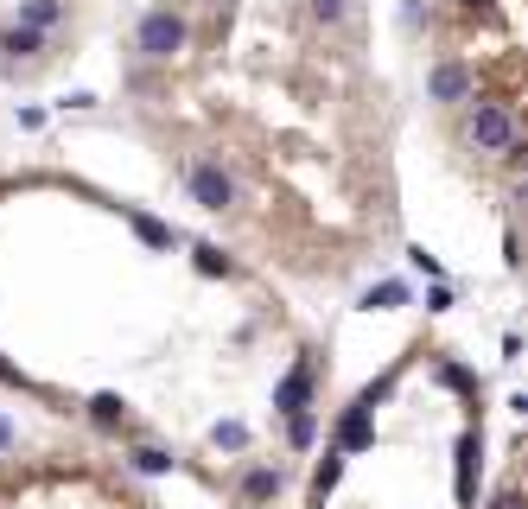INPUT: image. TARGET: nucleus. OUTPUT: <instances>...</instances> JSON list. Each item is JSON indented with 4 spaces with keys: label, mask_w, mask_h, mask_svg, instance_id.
I'll use <instances>...</instances> for the list:
<instances>
[{
    "label": "nucleus",
    "mask_w": 528,
    "mask_h": 509,
    "mask_svg": "<svg viewBox=\"0 0 528 509\" xmlns=\"http://www.w3.org/2000/svg\"><path fill=\"white\" fill-rule=\"evenodd\" d=\"M13 446V427H7V420H0V452H7Z\"/></svg>",
    "instance_id": "aec40b11"
},
{
    "label": "nucleus",
    "mask_w": 528,
    "mask_h": 509,
    "mask_svg": "<svg viewBox=\"0 0 528 509\" xmlns=\"http://www.w3.org/2000/svg\"><path fill=\"white\" fill-rule=\"evenodd\" d=\"M408 261H414V268L427 274V280H439V255H427V249H408Z\"/></svg>",
    "instance_id": "f3484780"
},
{
    "label": "nucleus",
    "mask_w": 528,
    "mask_h": 509,
    "mask_svg": "<svg viewBox=\"0 0 528 509\" xmlns=\"http://www.w3.org/2000/svg\"><path fill=\"white\" fill-rule=\"evenodd\" d=\"M32 51H39V32H32V26H7V32H0V58H32Z\"/></svg>",
    "instance_id": "0eeeda50"
},
{
    "label": "nucleus",
    "mask_w": 528,
    "mask_h": 509,
    "mask_svg": "<svg viewBox=\"0 0 528 509\" xmlns=\"http://www.w3.org/2000/svg\"><path fill=\"white\" fill-rule=\"evenodd\" d=\"M0 382H7V389H26V376H20V370H13V363H7V357H0Z\"/></svg>",
    "instance_id": "a211bd4d"
},
{
    "label": "nucleus",
    "mask_w": 528,
    "mask_h": 509,
    "mask_svg": "<svg viewBox=\"0 0 528 509\" xmlns=\"http://www.w3.org/2000/svg\"><path fill=\"white\" fill-rule=\"evenodd\" d=\"M490 509H516V490H503V497H497V503H490Z\"/></svg>",
    "instance_id": "6ab92c4d"
},
{
    "label": "nucleus",
    "mask_w": 528,
    "mask_h": 509,
    "mask_svg": "<svg viewBox=\"0 0 528 509\" xmlns=\"http://www.w3.org/2000/svg\"><path fill=\"white\" fill-rule=\"evenodd\" d=\"M140 58H153V64H166L172 51H185V20L179 13H147V20H140Z\"/></svg>",
    "instance_id": "f257e3e1"
},
{
    "label": "nucleus",
    "mask_w": 528,
    "mask_h": 509,
    "mask_svg": "<svg viewBox=\"0 0 528 509\" xmlns=\"http://www.w3.org/2000/svg\"><path fill=\"white\" fill-rule=\"evenodd\" d=\"M433 96H439V102H459V96H465V70H459V64H439V70H433Z\"/></svg>",
    "instance_id": "6e6552de"
},
{
    "label": "nucleus",
    "mask_w": 528,
    "mask_h": 509,
    "mask_svg": "<svg viewBox=\"0 0 528 509\" xmlns=\"http://www.w3.org/2000/svg\"><path fill=\"white\" fill-rule=\"evenodd\" d=\"M280 490V471H268V465H255L249 478H242V503H268Z\"/></svg>",
    "instance_id": "423d86ee"
},
{
    "label": "nucleus",
    "mask_w": 528,
    "mask_h": 509,
    "mask_svg": "<svg viewBox=\"0 0 528 509\" xmlns=\"http://www.w3.org/2000/svg\"><path fill=\"white\" fill-rule=\"evenodd\" d=\"M344 7H350V0H312V13H319L325 26H338V20H344Z\"/></svg>",
    "instance_id": "dca6fc26"
},
{
    "label": "nucleus",
    "mask_w": 528,
    "mask_h": 509,
    "mask_svg": "<svg viewBox=\"0 0 528 509\" xmlns=\"http://www.w3.org/2000/svg\"><path fill=\"white\" fill-rule=\"evenodd\" d=\"M90 414L102 420V427H121V420H128V408H121V395H96V401H90Z\"/></svg>",
    "instance_id": "ddd939ff"
},
{
    "label": "nucleus",
    "mask_w": 528,
    "mask_h": 509,
    "mask_svg": "<svg viewBox=\"0 0 528 509\" xmlns=\"http://www.w3.org/2000/svg\"><path fill=\"white\" fill-rule=\"evenodd\" d=\"M401 300H408V287H401V280H382V287L369 293L363 306H401Z\"/></svg>",
    "instance_id": "4468645a"
},
{
    "label": "nucleus",
    "mask_w": 528,
    "mask_h": 509,
    "mask_svg": "<svg viewBox=\"0 0 528 509\" xmlns=\"http://www.w3.org/2000/svg\"><path fill=\"white\" fill-rule=\"evenodd\" d=\"M185 185H191V198H198L204 210H230V204H236V185H230V172H223V166H210V160L185 166Z\"/></svg>",
    "instance_id": "7ed1b4c3"
},
{
    "label": "nucleus",
    "mask_w": 528,
    "mask_h": 509,
    "mask_svg": "<svg viewBox=\"0 0 528 509\" xmlns=\"http://www.w3.org/2000/svg\"><path fill=\"white\" fill-rule=\"evenodd\" d=\"M465 128H471V140H478L484 153H509V147H516V121H509V109H497V102H478Z\"/></svg>",
    "instance_id": "f03ea898"
},
{
    "label": "nucleus",
    "mask_w": 528,
    "mask_h": 509,
    "mask_svg": "<svg viewBox=\"0 0 528 509\" xmlns=\"http://www.w3.org/2000/svg\"><path fill=\"white\" fill-rule=\"evenodd\" d=\"M198 274H230V255H223V249H210V242H204V249H198Z\"/></svg>",
    "instance_id": "2eb2a0df"
},
{
    "label": "nucleus",
    "mask_w": 528,
    "mask_h": 509,
    "mask_svg": "<svg viewBox=\"0 0 528 509\" xmlns=\"http://www.w3.org/2000/svg\"><path fill=\"white\" fill-rule=\"evenodd\" d=\"M312 408V363H293V376L274 389V414H299Z\"/></svg>",
    "instance_id": "20e7f679"
},
{
    "label": "nucleus",
    "mask_w": 528,
    "mask_h": 509,
    "mask_svg": "<svg viewBox=\"0 0 528 509\" xmlns=\"http://www.w3.org/2000/svg\"><path fill=\"white\" fill-rule=\"evenodd\" d=\"M459 7H484V0H459Z\"/></svg>",
    "instance_id": "412c9836"
},
{
    "label": "nucleus",
    "mask_w": 528,
    "mask_h": 509,
    "mask_svg": "<svg viewBox=\"0 0 528 509\" xmlns=\"http://www.w3.org/2000/svg\"><path fill=\"white\" fill-rule=\"evenodd\" d=\"M338 478H344V459H338V452H325V465H319V471H312V497H319V503H325V490H331V484H338Z\"/></svg>",
    "instance_id": "9b49d317"
},
{
    "label": "nucleus",
    "mask_w": 528,
    "mask_h": 509,
    "mask_svg": "<svg viewBox=\"0 0 528 509\" xmlns=\"http://www.w3.org/2000/svg\"><path fill=\"white\" fill-rule=\"evenodd\" d=\"M134 471L160 478V471H172V452H160V446H140V452H134Z\"/></svg>",
    "instance_id": "f8f14e48"
},
{
    "label": "nucleus",
    "mask_w": 528,
    "mask_h": 509,
    "mask_svg": "<svg viewBox=\"0 0 528 509\" xmlns=\"http://www.w3.org/2000/svg\"><path fill=\"white\" fill-rule=\"evenodd\" d=\"M51 20H58V0H26L20 7V26H32V32H45Z\"/></svg>",
    "instance_id": "9d476101"
},
{
    "label": "nucleus",
    "mask_w": 528,
    "mask_h": 509,
    "mask_svg": "<svg viewBox=\"0 0 528 509\" xmlns=\"http://www.w3.org/2000/svg\"><path fill=\"white\" fill-rule=\"evenodd\" d=\"M128 223H134V236L147 242V249H172V230L160 217H147V210H128Z\"/></svg>",
    "instance_id": "39448f33"
},
{
    "label": "nucleus",
    "mask_w": 528,
    "mask_h": 509,
    "mask_svg": "<svg viewBox=\"0 0 528 509\" xmlns=\"http://www.w3.org/2000/svg\"><path fill=\"white\" fill-rule=\"evenodd\" d=\"M287 440H293V446H312V440H319V420H312V408L287 414Z\"/></svg>",
    "instance_id": "1a4fd4ad"
}]
</instances>
